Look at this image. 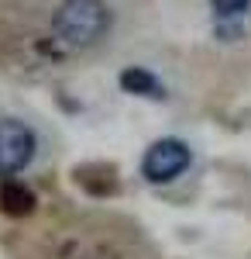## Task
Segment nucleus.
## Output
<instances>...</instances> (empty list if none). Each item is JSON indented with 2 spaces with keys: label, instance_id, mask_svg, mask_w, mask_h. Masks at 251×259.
<instances>
[{
  "label": "nucleus",
  "instance_id": "f257e3e1",
  "mask_svg": "<svg viewBox=\"0 0 251 259\" xmlns=\"http://www.w3.org/2000/svg\"><path fill=\"white\" fill-rule=\"evenodd\" d=\"M21 259H158L135 221L107 211H79L35 228Z\"/></svg>",
  "mask_w": 251,
  "mask_h": 259
},
{
  "label": "nucleus",
  "instance_id": "f03ea898",
  "mask_svg": "<svg viewBox=\"0 0 251 259\" xmlns=\"http://www.w3.org/2000/svg\"><path fill=\"white\" fill-rule=\"evenodd\" d=\"M110 24H114V14L103 0H58L48 31L38 41L31 62L48 69L69 59H83L107 41Z\"/></svg>",
  "mask_w": 251,
  "mask_h": 259
},
{
  "label": "nucleus",
  "instance_id": "7ed1b4c3",
  "mask_svg": "<svg viewBox=\"0 0 251 259\" xmlns=\"http://www.w3.org/2000/svg\"><path fill=\"white\" fill-rule=\"evenodd\" d=\"M41 152L38 132L24 118L4 114L0 118V180H18L28 173Z\"/></svg>",
  "mask_w": 251,
  "mask_h": 259
},
{
  "label": "nucleus",
  "instance_id": "20e7f679",
  "mask_svg": "<svg viewBox=\"0 0 251 259\" xmlns=\"http://www.w3.org/2000/svg\"><path fill=\"white\" fill-rule=\"evenodd\" d=\"M193 162V152L182 139H158L141 156V177L148 183H172Z\"/></svg>",
  "mask_w": 251,
  "mask_h": 259
},
{
  "label": "nucleus",
  "instance_id": "39448f33",
  "mask_svg": "<svg viewBox=\"0 0 251 259\" xmlns=\"http://www.w3.org/2000/svg\"><path fill=\"white\" fill-rule=\"evenodd\" d=\"M35 211V194L21 180H0V214L7 218H28Z\"/></svg>",
  "mask_w": 251,
  "mask_h": 259
},
{
  "label": "nucleus",
  "instance_id": "423d86ee",
  "mask_svg": "<svg viewBox=\"0 0 251 259\" xmlns=\"http://www.w3.org/2000/svg\"><path fill=\"white\" fill-rule=\"evenodd\" d=\"M120 87H124V94H135V97H148V100L165 97V87H162L158 76L148 73L145 66H128V69L120 73Z\"/></svg>",
  "mask_w": 251,
  "mask_h": 259
},
{
  "label": "nucleus",
  "instance_id": "0eeeda50",
  "mask_svg": "<svg viewBox=\"0 0 251 259\" xmlns=\"http://www.w3.org/2000/svg\"><path fill=\"white\" fill-rule=\"evenodd\" d=\"M210 7H213V14H217V18L237 21V18H244V14H248L251 0H210Z\"/></svg>",
  "mask_w": 251,
  "mask_h": 259
}]
</instances>
